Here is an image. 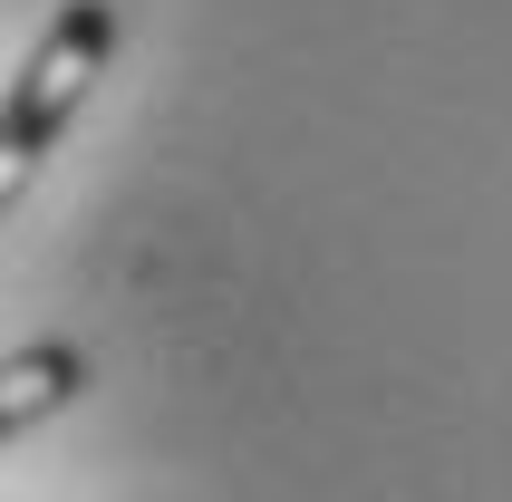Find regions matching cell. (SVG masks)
Instances as JSON below:
<instances>
[{"label": "cell", "instance_id": "cell-1", "mask_svg": "<svg viewBox=\"0 0 512 502\" xmlns=\"http://www.w3.org/2000/svg\"><path fill=\"white\" fill-rule=\"evenodd\" d=\"M107 58H116V0H68V10L39 29V49H29L20 78H10V116H0L10 184L58 145V126L87 107V87L107 78Z\"/></svg>", "mask_w": 512, "mask_h": 502}, {"label": "cell", "instance_id": "cell-2", "mask_svg": "<svg viewBox=\"0 0 512 502\" xmlns=\"http://www.w3.org/2000/svg\"><path fill=\"white\" fill-rule=\"evenodd\" d=\"M78 387H87V358L68 348V338H39V348H20V358L0 367V435H29V425L58 416Z\"/></svg>", "mask_w": 512, "mask_h": 502}]
</instances>
